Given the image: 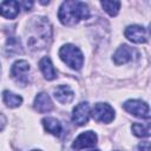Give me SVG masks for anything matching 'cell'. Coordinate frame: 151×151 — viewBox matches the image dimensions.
<instances>
[{
	"mask_svg": "<svg viewBox=\"0 0 151 151\" xmlns=\"http://www.w3.org/2000/svg\"><path fill=\"white\" fill-rule=\"evenodd\" d=\"M5 125H6V118L2 113H0V131L5 127Z\"/></svg>",
	"mask_w": 151,
	"mask_h": 151,
	"instance_id": "ffe728a7",
	"label": "cell"
},
{
	"mask_svg": "<svg viewBox=\"0 0 151 151\" xmlns=\"http://www.w3.org/2000/svg\"><path fill=\"white\" fill-rule=\"evenodd\" d=\"M20 12V4L19 1L14 0H6L0 4V15L6 19H14Z\"/></svg>",
	"mask_w": 151,
	"mask_h": 151,
	"instance_id": "8fae6325",
	"label": "cell"
},
{
	"mask_svg": "<svg viewBox=\"0 0 151 151\" xmlns=\"http://www.w3.org/2000/svg\"><path fill=\"white\" fill-rule=\"evenodd\" d=\"M125 37L134 42V44H143L146 41V31L143 26H139V25H131V26H127L125 32H124Z\"/></svg>",
	"mask_w": 151,
	"mask_h": 151,
	"instance_id": "9c48e42d",
	"label": "cell"
},
{
	"mask_svg": "<svg viewBox=\"0 0 151 151\" xmlns=\"http://www.w3.org/2000/svg\"><path fill=\"white\" fill-rule=\"evenodd\" d=\"M90 117V105L86 101L79 103L74 109L72 113V122L77 126H83L88 122Z\"/></svg>",
	"mask_w": 151,
	"mask_h": 151,
	"instance_id": "ba28073f",
	"label": "cell"
},
{
	"mask_svg": "<svg viewBox=\"0 0 151 151\" xmlns=\"http://www.w3.org/2000/svg\"><path fill=\"white\" fill-rule=\"evenodd\" d=\"M132 132L134 136L139 137V138H144V137H149L150 136V125L149 124H140V123H134L132 125Z\"/></svg>",
	"mask_w": 151,
	"mask_h": 151,
	"instance_id": "e0dca14e",
	"label": "cell"
},
{
	"mask_svg": "<svg viewBox=\"0 0 151 151\" xmlns=\"http://www.w3.org/2000/svg\"><path fill=\"white\" fill-rule=\"evenodd\" d=\"M39 67H40V71L42 72L44 77L47 79V80H53L57 78V72H55V68L51 61V59L48 57H44L40 61H39Z\"/></svg>",
	"mask_w": 151,
	"mask_h": 151,
	"instance_id": "5bb4252c",
	"label": "cell"
},
{
	"mask_svg": "<svg viewBox=\"0 0 151 151\" xmlns=\"http://www.w3.org/2000/svg\"><path fill=\"white\" fill-rule=\"evenodd\" d=\"M90 15V9L87 5L83 1H64L59 8L58 18L61 24L66 26H72L78 24L83 19H87Z\"/></svg>",
	"mask_w": 151,
	"mask_h": 151,
	"instance_id": "7a4b0ae2",
	"label": "cell"
},
{
	"mask_svg": "<svg viewBox=\"0 0 151 151\" xmlns=\"http://www.w3.org/2000/svg\"><path fill=\"white\" fill-rule=\"evenodd\" d=\"M97 134L93 131H85L83 133H80L74 142L72 143V147L76 150H81V149H86V147H93L97 144Z\"/></svg>",
	"mask_w": 151,
	"mask_h": 151,
	"instance_id": "52a82bcc",
	"label": "cell"
},
{
	"mask_svg": "<svg viewBox=\"0 0 151 151\" xmlns=\"http://www.w3.org/2000/svg\"><path fill=\"white\" fill-rule=\"evenodd\" d=\"M91 151H99V150H91Z\"/></svg>",
	"mask_w": 151,
	"mask_h": 151,
	"instance_id": "603a6c76",
	"label": "cell"
},
{
	"mask_svg": "<svg viewBox=\"0 0 151 151\" xmlns=\"http://www.w3.org/2000/svg\"><path fill=\"white\" fill-rule=\"evenodd\" d=\"M134 50L129 45H122L113 54V61L116 65H123L133 59Z\"/></svg>",
	"mask_w": 151,
	"mask_h": 151,
	"instance_id": "30bf717a",
	"label": "cell"
},
{
	"mask_svg": "<svg viewBox=\"0 0 151 151\" xmlns=\"http://www.w3.org/2000/svg\"><path fill=\"white\" fill-rule=\"evenodd\" d=\"M52 37V28L46 18L37 17L28 22L27 45L31 50L45 48Z\"/></svg>",
	"mask_w": 151,
	"mask_h": 151,
	"instance_id": "6da1fadb",
	"label": "cell"
},
{
	"mask_svg": "<svg viewBox=\"0 0 151 151\" xmlns=\"http://www.w3.org/2000/svg\"><path fill=\"white\" fill-rule=\"evenodd\" d=\"M91 114L96 122L111 123L114 118V110L106 103H97L93 106Z\"/></svg>",
	"mask_w": 151,
	"mask_h": 151,
	"instance_id": "8992f818",
	"label": "cell"
},
{
	"mask_svg": "<svg viewBox=\"0 0 151 151\" xmlns=\"http://www.w3.org/2000/svg\"><path fill=\"white\" fill-rule=\"evenodd\" d=\"M19 4H20V6H21V5L25 6V9H27V11H28V8H31L32 5H33V2H26V1H25V2H19Z\"/></svg>",
	"mask_w": 151,
	"mask_h": 151,
	"instance_id": "44dd1931",
	"label": "cell"
},
{
	"mask_svg": "<svg viewBox=\"0 0 151 151\" xmlns=\"http://www.w3.org/2000/svg\"><path fill=\"white\" fill-rule=\"evenodd\" d=\"M54 98L61 104H68L73 100L74 93L68 85H59L53 91Z\"/></svg>",
	"mask_w": 151,
	"mask_h": 151,
	"instance_id": "4fadbf2b",
	"label": "cell"
},
{
	"mask_svg": "<svg viewBox=\"0 0 151 151\" xmlns=\"http://www.w3.org/2000/svg\"><path fill=\"white\" fill-rule=\"evenodd\" d=\"M59 57L67 66L73 70H80L84 64V55L81 51L72 44L64 45L59 50Z\"/></svg>",
	"mask_w": 151,
	"mask_h": 151,
	"instance_id": "3957f363",
	"label": "cell"
},
{
	"mask_svg": "<svg viewBox=\"0 0 151 151\" xmlns=\"http://www.w3.org/2000/svg\"><path fill=\"white\" fill-rule=\"evenodd\" d=\"M32 151H40V150H32Z\"/></svg>",
	"mask_w": 151,
	"mask_h": 151,
	"instance_id": "7402d4cb",
	"label": "cell"
},
{
	"mask_svg": "<svg viewBox=\"0 0 151 151\" xmlns=\"http://www.w3.org/2000/svg\"><path fill=\"white\" fill-rule=\"evenodd\" d=\"M138 150L139 151H150V144H149V142L140 143L139 146H138Z\"/></svg>",
	"mask_w": 151,
	"mask_h": 151,
	"instance_id": "d6986e66",
	"label": "cell"
},
{
	"mask_svg": "<svg viewBox=\"0 0 151 151\" xmlns=\"http://www.w3.org/2000/svg\"><path fill=\"white\" fill-rule=\"evenodd\" d=\"M101 6L107 14H110L111 17H116L119 12L120 2L119 1H101Z\"/></svg>",
	"mask_w": 151,
	"mask_h": 151,
	"instance_id": "ac0fdd59",
	"label": "cell"
},
{
	"mask_svg": "<svg viewBox=\"0 0 151 151\" xmlns=\"http://www.w3.org/2000/svg\"><path fill=\"white\" fill-rule=\"evenodd\" d=\"M28 71L29 64L26 60H17L11 67V77L17 84L25 86L28 83Z\"/></svg>",
	"mask_w": 151,
	"mask_h": 151,
	"instance_id": "277c9868",
	"label": "cell"
},
{
	"mask_svg": "<svg viewBox=\"0 0 151 151\" xmlns=\"http://www.w3.org/2000/svg\"><path fill=\"white\" fill-rule=\"evenodd\" d=\"M33 106H34V110L38 111L39 113H46L53 109V103L47 93L40 92L37 94Z\"/></svg>",
	"mask_w": 151,
	"mask_h": 151,
	"instance_id": "7c38bea8",
	"label": "cell"
},
{
	"mask_svg": "<svg viewBox=\"0 0 151 151\" xmlns=\"http://www.w3.org/2000/svg\"><path fill=\"white\" fill-rule=\"evenodd\" d=\"M123 107L125 111H127L129 113L138 117V118H143V119H149L150 118V109L149 105L142 100H137V99H130L127 101H125L123 104Z\"/></svg>",
	"mask_w": 151,
	"mask_h": 151,
	"instance_id": "5b68a950",
	"label": "cell"
},
{
	"mask_svg": "<svg viewBox=\"0 0 151 151\" xmlns=\"http://www.w3.org/2000/svg\"><path fill=\"white\" fill-rule=\"evenodd\" d=\"M42 125L45 127V130L54 136H60L61 133V124L58 119L53 118V117H46L42 119Z\"/></svg>",
	"mask_w": 151,
	"mask_h": 151,
	"instance_id": "9a60e30c",
	"label": "cell"
},
{
	"mask_svg": "<svg viewBox=\"0 0 151 151\" xmlns=\"http://www.w3.org/2000/svg\"><path fill=\"white\" fill-rule=\"evenodd\" d=\"M2 100H4V103L8 107H18L22 103V98L20 96H18V94L8 91V90L4 91V93H2Z\"/></svg>",
	"mask_w": 151,
	"mask_h": 151,
	"instance_id": "2e32d148",
	"label": "cell"
}]
</instances>
